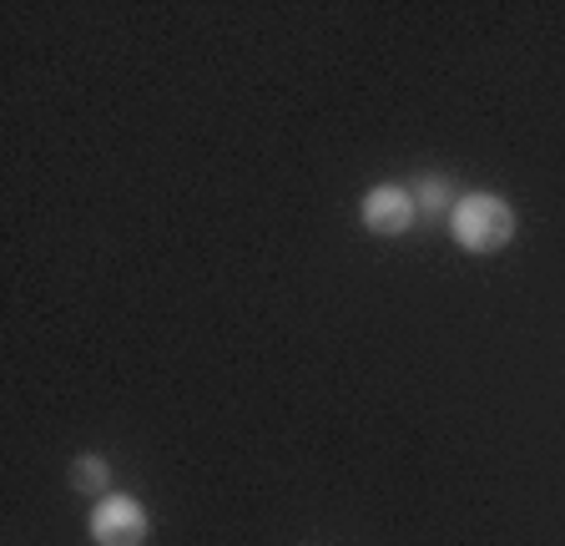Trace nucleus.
<instances>
[{"instance_id": "obj_1", "label": "nucleus", "mask_w": 565, "mask_h": 546, "mask_svg": "<svg viewBox=\"0 0 565 546\" xmlns=\"http://www.w3.org/2000/svg\"><path fill=\"white\" fill-rule=\"evenodd\" d=\"M449 233L465 253H500L515 238V208L500 192H465L449 213Z\"/></svg>"}, {"instance_id": "obj_2", "label": "nucleus", "mask_w": 565, "mask_h": 546, "mask_svg": "<svg viewBox=\"0 0 565 546\" xmlns=\"http://www.w3.org/2000/svg\"><path fill=\"white\" fill-rule=\"evenodd\" d=\"M86 532H92L96 546H141L147 542V532H152V522H147V506H141L137 496L111 491V496H102L92 506Z\"/></svg>"}, {"instance_id": "obj_3", "label": "nucleus", "mask_w": 565, "mask_h": 546, "mask_svg": "<svg viewBox=\"0 0 565 546\" xmlns=\"http://www.w3.org/2000/svg\"><path fill=\"white\" fill-rule=\"evenodd\" d=\"M359 218H364L369 233L399 238V233H409V228L419 223V208H414L409 188H399V182H379V188L364 192V202H359Z\"/></svg>"}, {"instance_id": "obj_4", "label": "nucleus", "mask_w": 565, "mask_h": 546, "mask_svg": "<svg viewBox=\"0 0 565 546\" xmlns=\"http://www.w3.org/2000/svg\"><path fill=\"white\" fill-rule=\"evenodd\" d=\"M409 198L414 208H419V218H429V223H445L449 213H455V182L439 178V172H424V178L409 182Z\"/></svg>"}, {"instance_id": "obj_5", "label": "nucleus", "mask_w": 565, "mask_h": 546, "mask_svg": "<svg viewBox=\"0 0 565 546\" xmlns=\"http://www.w3.org/2000/svg\"><path fill=\"white\" fill-rule=\"evenodd\" d=\"M111 465L102 455H76L71 461V491H82V496H111Z\"/></svg>"}]
</instances>
